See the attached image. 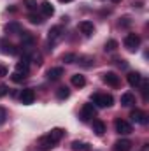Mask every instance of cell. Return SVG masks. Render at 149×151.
I'll use <instances>...</instances> for the list:
<instances>
[{
	"mask_svg": "<svg viewBox=\"0 0 149 151\" xmlns=\"http://www.w3.org/2000/svg\"><path fill=\"white\" fill-rule=\"evenodd\" d=\"M39 146H40V150H44V151H49V150H53L54 146H56V142L49 137V135H44V137H40V141H39Z\"/></svg>",
	"mask_w": 149,
	"mask_h": 151,
	"instance_id": "13",
	"label": "cell"
},
{
	"mask_svg": "<svg viewBox=\"0 0 149 151\" xmlns=\"http://www.w3.org/2000/svg\"><path fill=\"white\" fill-rule=\"evenodd\" d=\"M4 76H7V67L0 63V77H4Z\"/></svg>",
	"mask_w": 149,
	"mask_h": 151,
	"instance_id": "35",
	"label": "cell"
},
{
	"mask_svg": "<svg viewBox=\"0 0 149 151\" xmlns=\"http://www.w3.org/2000/svg\"><path fill=\"white\" fill-rule=\"evenodd\" d=\"M79 63L82 67H91L93 65V58L91 56H82V58H79Z\"/></svg>",
	"mask_w": 149,
	"mask_h": 151,
	"instance_id": "28",
	"label": "cell"
},
{
	"mask_svg": "<svg viewBox=\"0 0 149 151\" xmlns=\"http://www.w3.org/2000/svg\"><path fill=\"white\" fill-rule=\"evenodd\" d=\"M32 60H34V63H37V65H40V63H42L40 55H34V56H32Z\"/></svg>",
	"mask_w": 149,
	"mask_h": 151,
	"instance_id": "34",
	"label": "cell"
},
{
	"mask_svg": "<svg viewBox=\"0 0 149 151\" xmlns=\"http://www.w3.org/2000/svg\"><path fill=\"white\" fill-rule=\"evenodd\" d=\"M117 65H119L121 69H126V67H128V63H126L125 60H117Z\"/></svg>",
	"mask_w": 149,
	"mask_h": 151,
	"instance_id": "36",
	"label": "cell"
},
{
	"mask_svg": "<svg viewBox=\"0 0 149 151\" xmlns=\"http://www.w3.org/2000/svg\"><path fill=\"white\" fill-rule=\"evenodd\" d=\"M112 150L114 151H130L132 150V141L130 139H119V141L114 142Z\"/></svg>",
	"mask_w": 149,
	"mask_h": 151,
	"instance_id": "11",
	"label": "cell"
},
{
	"mask_svg": "<svg viewBox=\"0 0 149 151\" xmlns=\"http://www.w3.org/2000/svg\"><path fill=\"white\" fill-rule=\"evenodd\" d=\"M70 148H72V151H88L90 150V144L82 142V141H72Z\"/></svg>",
	"mask_w": 149,
	"mask_h": 151,
	"instance_id": "22",
	"label": "cell"
},
{
	"mask_svg": "<svg viewBox=\"0 0 149 151\" xmlns=\"http://www.w3.org/2000/svg\"><path fill=\"white\" fill-rule=\"evenodd\" d=\"M21 44H23V47H30L34 42H35V39H34V35L30 34V32H25V30H21Z\"/></svg>",
	"mask_w": 149,
	"mask_h": 151,
	"instance_id": "17",
	"label": "cell"
},
{
	"mask_svg": "<svg viewBox=\"0 0 149 151\" xmlns=\"http://www.w3.org/2000/svg\"><path fill=\"white\" fill-rule=\"evenodd\" d=\"M62 4H67V2H72V0H60Z\"/></svg>",
	"mask_w": 149,
	"mask_h": 151,
	"instance_id": "38",
	"label": "cell"
},
{
	"mask_svg": "<svg viewBox=\"0 0 149 151\" xmlns=\"http://www.w3.org/2000/svg\"><path fill=\"white\" fill-rule=\"evenodd\" d=\"M7 93H9V86H7V84H0V99L5 97Z\"/></svg>",
	"mask_w": 149,
	"mask_h": 151,
	"instance_id": "33",
	"label": "cell"
},
{
	"mask_svg": "<svg viewBox=\"0 0 149 151\" xmlns=\"http://www.w3.org/2000/svg\"><path fill=\"white\" fill-rule=\"evenodd\" d=\"M126 79H128V84H130L132 88H137V86H140V83H142L140 72H130V74L126 76Z\"/></svg>",
	"mask_w": 149,
	"mask_h": 151,
	"instance_id": "14",
	"label": "cell"
},
{
	"mask_svg": "<svg viewBox=\"0 0 149 151\" xmlns=\"http://www.w3.org/2000/svg\"><path fill=\"white\" fill-rule=\"evenodd\" d=\"M130 25H132V18H130V16H123V18H121V21H119V27L128 28Z\"/></svg>",
	"mask_w": 149,
	"mask_h": 151,
	"instance_id": "30",
	"label": "cell"
},
{
	"mask_svg": "<svg viewBox=\"0 0 149 151\" xmlns=\"http://www.w3.org/2000/svg\"><path fill=\"white\" fill-rule=\"evenodd\" d=\"M63 34H65V30H63L62 25H54V27H51V30H49V34H47V40H49V44L53 46V44H56L58 40H62Z\"/></svg>",
	"mask_w": 149,
	"mask_h": 151,
	"instance_id": "3",
	"label": "cell"
},
{
	"mask_svg": "<svg viewBox=\"0 0 149 151\" xmlns=\"http://www.w3.org/2000/svg\"><path fill=\"white\" fill-rule=\"evenodd\" d=\"M117 47H119V44H117V40H114V39H109V40L105 42V46H104L105 53H114Z\"/></svg>",
	"mask_w": 149,
	"mask_h": 151,
	"instance_id": "25",
	"label": "cell"
},
{
	"mask_svg": "<svg viewBox=\"0 0 149 151\" xmlns=\"http://www.w3.org/2000/svg\"><path fill=\"white\" fill-rule=\"evenodd\" d=\"M23 5L28 11H34V9H37V0H23Z\"/></svg>",
	"mask_w": 149,
	"mask_h": 151,
	"instance_id": "29",
	"label": "cell"
},
{
	"mask_svg": "<svg viewBox=\"0 0 149 151\" xmlns=\"http://www.w3.org/2000/svg\"><path fill=\"white\" fill-rule=\"evenodd\" d=\"M47 135H49V137H51V139H53V141L58 144V142L62 141V137L65 135V130H63V128H53V130H51Z\"/></svg>",
	"mask_w": 149,
	"mask_h": 151,
	"instance_id": "20",
	"label": "cell"
},
{
	"mask_svg": "<svg viewBox=\"0 0 149 151\" xmlns=\"http://www.w3.org/2000/svg\"><path fill=\"white\" fill-rule=\"evenodd\" d=\"M77 28H79V30H81V32H82L84 35H88V37H90V35H93V32H95V25H93L91 21H88V19L81 21Z\"/></svg>",
	"mask_w": 149,
	"mask_h": 151,
	"instance_id": "12",
	"label": "cell"
},
{
	"mask_svg": "<svg viewBox=\"0 0 149 151\" xmlns=\"http://www.w3.org/2000/svg\"><path fill=\"white\" fill-rule=\"evenodd\" d=\"M11 77H12V81H14V83H23V79H25L27 76H23V74H18V72H14V74L11 76Z\"/></svg>",
	"mask_w": 149,
	"mask_h": 151,
	"instance_id": "32",
	"label": "cell"
},
{
	"mask_svg": "<svg viewBox=\"0 0 149 151\" xmlns=\"http://www.w3.org/2000/svg\"><path fill=\"white\" fill-rule=\"evenodd\" d=\"M0 53L4 55H18V47L11 42H7L5 39H0Z\"/></svg>",
	"mask_w": 149,
	"mask_h": 151,
	"instance_id": "9",
	"label": "cell"
},
{
	"mask_svg": "<svg viewBox=\"0 0 149 151\" xmlns=\"http://www.w3.org/2000/svg\"><path fill=\"white\" fill-rule=\"evenodd\" d=\"M65 63H75L77 62V55L75 53H67V55H63V58H62Z\"/></svg>",
	"mask_w": 149,
	"mask_h": 151,
	"instance_id": "27",
	"label": "cell"
},
{
	"mask_svg": "<svg viewBox=\"0 0 149 151\" xmlns=\"http://www.w3.org/2000/svg\"><path fill=\"white\" fill-rule=\"evenodd\" d=\"M114 127H116V132L119 134V135H128V134H132V125L128 123V121H125V119H116V123H114Z\"/></svg>",
	"mask_w": 149,
	"mask_h": 151,
	"instance_id": "6",
	"label": "cell"
},
{
	"mask_svg": "<svg viewBox=\"0 0 149 151\" xmlns=\"http://www.w3.org/2000/svg\"><path fill=\"white\" fill-rule=\"evenodd\" d=\"M19 100H21V104H25V106L34 104V100H35V91H34L32 88H25V90H21V93H19Z\"/></svg>",
	"mask_w": 149,
	"mask_h": 151,
	"instance_id": "5",
	"label": "cell"
},
{
	"mask_svg": "<svg viewBox=\"0 0 149 151\" xmlns=\"http://www.w3.org/2000/svg\"><path fill=\"white\" fill-rule=\"evenodd\" d=\"M40 9H42L44 16H53V14H54V7L51 5V2H49V0H44V2L40 4Z\"/></svg>",
	"mask_w": 149,
	"mask_h": 151,
	"instance_id": "21",
	"label": "cell"
},
{
	"mask_svg": "<svg viewBox=\"0 0 149 151\" xmlns=\"http://www.w3.org/2000/svg\"><path fill=\"white\" fill-rule=\"evenodd\" d=\"M93 132H95V135L102 137L105 134V123L102 119H93Z\"/></svg>",
	"mask_w": 149,
	"mask_h": 151,
	"instance_id": "16",
	"label": "cell"
},
{
	"mask_svg": "<svg viewBox=\"0 0 149 151\" xmlns=\"http://www.w3.org/2000/svg\"><path fill=\"white\" fill-rule=\"evenodd\" d=\"M102 79H104L105 84H109L112 88H117V86H119V76L116 74V72H105Z\"/></svg>",
	"mask_w": 149,
	"mask_h": 151,
	"instance_id": "10",
	"label": "cell"
},
{
	"mask_svg": "<svg viewBox=\"0 0 149 151\" xmlns=\"http://www.w3.org/2000/svg\"><path fill=\"white\" fill-rule=\"evenodd\" d=\"M56 97H58V100H67V99L70 97V90H69L67 86H60V88L56 90Z\"/></svg>",
	"mask_w": 149,
	"mask_h": 151,
	"instance_id": "24",
	"label": "cell"
},
{
	"mask_svg": "<svg viewBox=\"0 0 149 151\" xmlns=\"http://www.w3.org/2000/svg\"><path fill=\"white\" fill-rule=\"evenodd\" d=\"M5 119H7V111H5V107L0 106V125H4Z\"/></svg>",
	"mask_w": 149,
	"mask_h": 151,
	"instance_id": "31",
	"label": "cell"
},
{
	"mask_svg": "<svg viewBox=\"0 0 149 151\" xmlns=\"http://www.w3.org/2000/svg\"><path fill=\"white\" fill-rule=\"evenodd\" d=\"M130 118H132V121L133 123H140V125H148L149 123V116L146 113H142V111H139V109H133L132 113H130Z\"/></svg>",
	"mask_w": 149,
	"mask_h": 151,
	"instance_id": "8",
	"label": "cell"
},
{
	"mask_svg": "<svg viewBox=\"0 0 149 151\" xmlns=\"http://www.w3.org/2000/svg\"><path fill=\"white\" fill-rule=\"evenodd\" d=\"M28 70H30V56H28V55H25V56L16 63V72H18V74L27 76V74H28Z\"/></svg>",
	"mask_w": 149,
	"mask_h": 151,
	"instance_id": "7",
	"label": "cell"
},
{
	"mask_svg": "<svg viewBox=\"0 0 149 151\" xmlns=\"http://www.w3.org/2000/svg\"><path fill=\"white\" fill-rule=\"evenodd\" d=\"M133 7H137V9H140V7H142V2H133Z\"/></svg>",
	"mask_w": 149,
	"mask_h": 151,
	"instance_id": "37",
	"label": "cell"
},
{
	"mask_svg": "<svg viewBox=\"0 0 149 151\" xmlns=\"http://www.w3.org/2000/svg\"><path fill=\"white\" fill-rule=\"evenodd\" d=\"M91 102L95 107H111L114 104V99L109 93H93L91 95Z\"/></svg>",
	"mask_w": 149,
	"mask_h": 151,
	"instance_id": "1",
	"label": "cell"
},
{
	"mask_svg": "<svg viewBox=\"0 0 149 151\" xmlns=\"http://www.w3.org/2000/svg\"><path fill=\"white\" fill-rule=\"evenodd\" d=\"M95 114H97V107L93 104H84L82 109H81L79 118H81V121H90L91 118H95Z\"/></svg>",
	"mask_w": 149,
	"mask_h": 151,
	"instance_id": "4",
	"label": "cell"
},
{
	"mask_svg": "<svg viewBox=\"0 0 149 151\" xmlns=\"http://www.w3.org/2000/svg\"><path fill=\"white\" fill-rule=\"evenodd\" d=\"M62 76H63V69L62 67H53V69L47 70V79L49 81H58Z\"/></svg>",
	"mask_w": 149,
	"mask_h": 151,
	"instance_id": "18",
	"label": "cell"
},
{
	"mask_svg": "<svg viewBox=\"0 0 149 151\" xmlns=\"http://www.w3.org/2000/svg\"><path fill=\"white\" fill-rule=\"evenodd\" d=\"M21 25L18 23V21H11L9 25H5V32L9 34V35H18V34H21Z\"/></svg>",
	"mask_w": 149,
	"mask_h": 151,
	"instance_id": "15",
	"label": "cell"
},
{
	"mask_svg": "<svg viewBox=\"0 0 149 151\" xmlns=\"http://www.w3.org/2000/svg\"><path fill=\"white\" fill-rule=\"evenodd\" d=\"M123 44H125V47L128 49V51H137L139 47H140V37L137 35V34H128L125 40H123Z\"/></svg>",
	"mask_w": 149,
	"mask_h": 151,
	"instance_id": "2",
	"label": "cell"
},
{
	"mask_svg": "<svg viewBox=\"0 0 149 151\" xmlns=\"http://www.w3.org/2000/svg\"><path fill=\"white\" fill-rule=\"evenodd\" d=\"M111 2H114V4H119V2H121V0H111Z\"/></svg>",
	"mask_w": 149,
	"mask_h": 151,
	"instance_id": "39",
	"label": "cell"
},
{
	"mask_svg": "<svg viewBox=\"0 0 149 151\" xmlns=\"http://www.w3.org/2000/svg\"><path fill=\"white\" fill-rule=\"evenodd\" d=\"M28 21L32 23V25H42V16H39V14H28Z\"/></svg>",
	"mask_w": 149,
	"mask_h": 151,
	"instance_id": "26",
	"label": "cell"
},
{
	"mask_svg": "<svg viewBox=\"0 0 149 151\" xmlns=\"http://www.w3.org/2000/svg\"><path fill=\"white\" fill-rule=\"evenodd\" d=\"M133 104H135V95H133V93L126 91V93H123V95H121V106L130 107V106H133Z\"/></svg>",
	"mask_w": 149,
	"mask_h": 151,
	"instance_id": "19",
	"label": "cell"
},
{
	"mask_svg": "<svg viewBox=\"0 0 149 151\" xmlns=\"http://www.w3.org/2000/svg\"><path fill=\"white\" fill-rule=\"evenodd\" d=\"M70 81H72V84H74L75 88H82V86L86 84V77L82 74H74Z\"/></svg>",
	"mask_w": 149,
	"mask_h": 151,
	"instance_id": "23",
	"label": "cell"
}]
</instances>
